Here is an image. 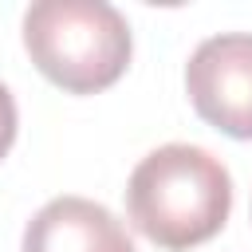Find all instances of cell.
<instances>
[{"instance_id":"1","label":"cell","mask_w":252,"mask_h":252,"mask_svg":"<svg viewBox=\"0 0 252 252\" xmlns=\"http://www.w3.org/2000/svg\"><path fill=\"white\" fill-rule=\"evenodd\" d=\"M232 213V177L205 146L169 142L150 150L126 181L130 224L165 252L213 240Z\"/></svg>"},{"instance_id":"2","label":"cell","mask_w":252,"mask_h":252,"mask_svg":"<svg viewBox=\"0 0 252 252\" xmlns=\"http://www.w3.org/2000/svg\"><path fill=\"white\" fill-rule=\"evenodd\" d=\"M24 47L67 94L114 87L130 67V24L106 0H39L24 12Z\"/></svg>"},{"instance_id":"3","label":"cell","mask_w":252,"mask_h":252,"mask_svg":"<svg viewBox=\"0 0 252 252\" xmlns=\"http://www.w3.org/2000/svg\"><path fill=\"white\" fill-rule=\"evenodd\" d=\"M185 91L213 130L252 142V35L220 32L201 39L185 63Z\"/></svg>"},{"instance_id":"4","label":"cell","mask_w":252,"mask_h":252,"mask_svg":"<svg viewBox=\"0 0 252 252\" xmlns=\"http://www.w3.org/2000/svg\"><path fill=\"white\" fill-rule=\"evenodd\" d=\"M20 252H134V240L106 205L63 193L28 220Z\"/></svg>"},{"instance_id":"5","label":"cell","mask_w":252,"mask_h":252,"mask_svg":"<svg viewBox=\"0 0 252 252\" xmlns=\"http://www.w3.org/2000/svg\"><path fill=\"white\" fill-rule=\"evenodd\" d=\"M16 130H20L16 98H12V91L0 83V161L8 158V150H12V142H16Z\"/></svg>"}]
</instances>
